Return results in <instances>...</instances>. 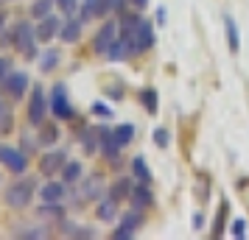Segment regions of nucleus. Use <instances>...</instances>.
<instances>
[{"label": "nucleus", "mask_w": 249, "mask_h": 240, "mask_svg": "<svg viewBox=\"0 0 249 240\" xmlns=\"http://www.w3.org/2000/svg\"><path fill=\"white\" fill-rule=\"evenodd\" d=\"M6 204L12 207V209H25V207L31 204V198H34V182L31 179H17L6 187Z\"/></svg>", "instance_id": "1"}, {"label": "nucleus", "mask_w": 249, "mask_h": 240, "mask_svg": "<svg viewBox=\"0 0 249 240\" xmlns=\"http://www.w3.org/2000/svg\"><path fill=\"white\" fill-rule=\"evenodd\" d=\"M36 28L31 23H20L14 25V48H17V53H23L25 59H36Z\"/></svg>", "instance_id": "2"}, {"label": "nucleus", "mask_w": 249, "mask_h": 240, "mask_svg": "<svg viewBox=\"0 0 249 240\" xmlns=\"http://www.w3.org/2000/svg\"><path fill=\"white\" fill-rule=\"evenodd\" d=\"M48 106H51V101L45 98V90H42L39 84L31 87V98H28V123H31L34 128H39L42 123H45Z\"/></svg>", "instance_id": "3"}, {"label": "nucleus", "mask_w": 249, "mask_h": 240, "mask_svg": "<svg viewBox=\"0 0 249 240\" xmlns=\"http://www.w3.org/2000/svg\"><path fill=\"white\" fill-rule=\"evenodd\" d=\"M28 87H31V79H28V73H23V70L12 73L9 79H6L3 84H0L3 95H6V98H12V101H20V98H25Z\"/></svg>", "instance_id": "4"}, {"label": "nucleus", "mask_w": 249, "mask_h": 240, "mask_svg": "<svg viewBox=\"0 0 249 240\" xmlns=\"http://www.w3.org/2000/svg\"><path fill=\"white\" fill-rule=\"evenodd\" d=\"M118 31H121V25L115 23V20H107V23L98 28V34L92 39V50H95V56H107V50L112 48V42L118 39Z\"/></svg>", "instance_id": "5"}, {"label": "nucleus", "mask_w": 249, "mask_h": 240, "mask_svg": "<svg viewBox=\"0 0 249 240\" xmlns=\"http://www.w3.org/2000/svg\"><path fill=\"white\" fill-rule=\"evenodd\" d=\"M0 165L12 173H25V168H28V154L20 148H12V145H0Z\"/></svg>", "instance_id": "6"}, {"label": "nucleus", "mask_w": 249, "mask_h": 240, "mask_svg": "<svg viewBox=\"0 0 249 240\" xmlns=\"http://www.w3.org/2000/svg\"><path fill=\"white\" fill-rule=\"evenodd\" d=\"M51 112H53V117H59V120H70V117H73V106H70V101H68L65 84H53V92H51Z\"/></svg>", "instance_id": "7"}, {"label": "nucleus", "mask_w": 249, "mask_h": 240, "mask_svg": "<svg viewBox=\"0 0 249 240\" xmlns=\"http://www.w3.org/2000/svg\"><path fill=\"white\" fill-rule=\"evenodd\" d=\"M129 201H132V207L135 209H148V207L154 204V193H151V187H148V182H135L132 184V193H129Z\"/></svg>", "instance_id": "8"}, {"label": "nucleus", "mask_w": 249, "mask_h": 240, "mask_svg": "<svg viewBox=\"0 0 249 240\" xmlns=\"http://www.w3.org/2000/svg\"><path fill=\"white\" fill-rule=\"evenodd\" d=\"M65 162H68V154H65L62 148L48 151L45 157L39 160V173H42V176H53V173H59L62 168H65Z\"/></svg>", "instance_id": "9"}, {"label": "nucleus", "mask_w": 249, "mask_h": 240, "mask_svg": "<svg viewBox=\"0 0 249 240\" xmlns=\"http://www.w3.org/2000/svg\"><path fill=\"white\" fill-rule=\"evenodd\" d=\"M59 31H62V20H59L56 14H48L36 25V39L39 42H51L53 36H59Z\"/></svg>", "instance_id": "10"}, {"label": "nucleus", "mask_w": 249, "mask_h": 240, "mask_svg": "<svg viewBox=\"0 0 249 240\" xmlns=\"http://www.w3.org/2000/svg\"><path fill=\"white\" fill-rule=\"evenodd\" d=\"M143 224V212L140 209H135V212H129V215L124 218V224L112 232L115 240H126V238H135V229Z\"/></svg>", "instance_id": "11"}, {"label": "nucleus", "mask_w": 249, "mask_h": 240, "mask_svg": "<svg viewBox=\"0 0 249 240\" xmlns=\"http://www.w3.org/2000/svg\"><path fill=\"white\" fill-rule=\"evenodd\" d=\"M81 28H84V23H81L79 17H70L68 23H62L59 39H62V42H68V45H73V42H79V39H81Z\"/></svg>", "instance_id": "12"}, {"label": "nucleus", "mask_w": 249, "mask_h": 240, "mask_svg": "<svg viewBox=\"0 0 249 240\" xmlns=\"http://www.w3.org/2000/svg\"><path fill=\"white\" fill-rule=\"evenodd\" d=\"M65 193H68V184H65V182H48L45 187H39V198H42V201H48V204H56V201H62V198H65Z\"/></svg>", "instance_id": "13"}, {"label": "nucleus", "mask_w": 249, "mask_h": 240, "mask_svg": "<svg viewBox=\"0 0 249 240\" xmlns=\"http://www.w3.org/2000/svg\"><path fill=\"white\" fill-rule=\"evenodd\" d=\"M36 143L39 145H45V148H51V145H56L59 143V128H56V123H42L39 126V134H36Z\"/></svg>", "instance_id": "14"}, {"label": "nucleus", "mask_w": 249, "mask_h": 240, "mask_svg": "<svg viewBox=\"0 0 249 240\" xmlns=\"http://www.w3.org/2000/svg\"><path fill=\"white\" fill-rule=\"evenodd\" d=\"M126 56H132V50H129V45H126L124 36H118L112 42V48L107 50V59H112V62H124Z\"/></svg>", "instance_id": "15"}, {"label": "nucleus", "mask_w": 249, "mask_h": 240, "mask_svg": "<svg viewBox=\"0 0 249 240\" xmlns=\"http://www.w3.org/2000/svg\"><path fill=\"white\" fill-rule=\"evenodd\" d=\"M95 215H98V221H107V224L115 221V215H118V201H115L112 195L104 198L101 204H98V212H95Z\"/></svg>", "instance_id": "16"}, {"label": "nucleus", "mask_w": 249, "mask_h": 240, "mask_svg": "<svg viewBox=\"0 0 249 240\" xmlns=\"http://www.w3.org/2000/svg\"><path fill=\"white\" fill-rule=\"evenodd\" d=\"M112 134H115V140H118V145L126 148V145L135 140V126H132V123H121V126L112 128Z\"/></svg>", "instance_id": "17"}, {"label": "nucleus", "mask_w": 249, "mask_h": 240, "mask_svg": "<svg viewBox=\"0 0 249 240\" xmlns=\"http://www.w3.org/2000/svg\"><path fill=\"white\" fill-rule=\"evenodd\" d=\"M132 179H118V182L112 184V187H109V195H112L115 201H118V204H121V201H124V198H129V193H132Z\"/></svg>", "instance_id": "18"}, {"label": "nucleus", "mask_w": 249, "mask_h": 240, "mask_svg": "<svg viewBox=\"0 0 249 240\" xmlns=\"http://www.w3.org/2000/svg\"><path fill=\"white\" fill-rule=\"evenodd\" d=\"M81 162H65V168H62V182L65 184H76L81 179Z\"/></svg>", "instance_id": "19"}, {"label": "nucleus", "mask_w": 249, "mask_h": 240, "mask_svg": "<svg viewBox=\"0 0 249 240\" xmlns=\"http://www.w3.org/2000/svg\"><path fill=\"white\" fill-rule=\"evenodd\" d=\"M81 148H84V154L98 151V128H84L81 131Z\"/></svg>", "instance_id": "20"}, {"label": "nucleus", "mask_w": 249, "mask_h": 240, "mask_svg": "<svg viewBox=\"0 0 249 240\" xmlns=\"http://www.w3.org/2000/svg\"><path fill=\"white\" fill-rule=\"evenodd\" d=\"M92 17H101V6H98V0H84L81 12H79V20L81 23H90Z\"/></svg>", "instance_id": "21"}, {"label": "nucleus", "mask_w": 249, "mask_h": 240, "mask_svg": "<svg viewBox=\"0 0 249 240\" xmlns=\"http://www.w3.org/2000/svg\"><path fill=\"white\" fill-rule=\"evenodd\" d=\"M132 176H135L137 182L151 184V171L146 168V160H143V157H135V160H132Z\"/></svg>", "instance_id": "22"}, {"label": "nucleus", "mask_w": 249, "mask_h": 240, "mask_svg": "<svg viewBox=\"0 0 249 240\" xmlns=\"http://www.w3.org/2000/svg\"><path fill=\"white\" fill-rule=\"evenodd\" d=\"M101 195V176H90L81 187V198H98Z\"/></svg>", "instance_id": "23"}, {"label": "nucleus", "mask_w": 249, "mask_h": 240, "mask_svg": "<svg viewBox=\"0 0 249 240\" xmlns=\"http://www.w3.org/2000/svg\"><path fill=\"white\" fill-rule=\"evenodd\" d=\"M59 64V50H53V48H48L45 53L39 56V70L42 73H51V70Z\"/></svg>", "instance_id": "24"}, {"label": "nucleus", "mask_w": 249, "mask_h": 240, "mask_svg": "<svg viewBox=\"0 0 249 240\" xmlns=\"http://www.w3.org/2000/svg\"><path fill=\"white\" fill-rule=\"evenodd\" d=\"M56 6V0H34V6H31V17L34 20H42L51 14V9Z\"/></svg>", "instance_id": "25"}, {"label": "nucleus", "mask_w": 249, "mask_h": 240, "mask_svg": "<svg viewBox=\"0 0 249 240\" xmlns=\"http://www.w3.org/2000/svg\"><path fill=\"white\" fill-rule=\"evenodd\" d=\"M140 101H143L148 114H157V90H143L140 92Z\"/></svg>", "instance_id": "26"}, {"label": "nucleus", "mask_w": 249, "mask_h": 240, "mask_svg": "<svg viewBox=\"0 0 249 240\" xmlns=\"http://www.w3.org/2000/svg\"><path fill=\"white\" fill-rule=\"evenodd\" d=\"M224 23H227V34H230V50H232V53H238V28H235V20L227 14Z\"/></svg>", "instance_id": "27"}, {"label": "nucleus", "mask_w": 249, "mask_h": 240, "mask_svg": "<svg viewBox=\"0 0 249 240\" xmlns=\"http://www.w3.org/2000/svg\"><path fill=\"white\" fill-rule=\"evenodd\" d=\"M227 201H221V207H218V218H215V226H213V238H221V226H224L227 221Z\"/></svg>", "instance_id": "28"}, {"label": "nucleus", "mask_w": 249, "mask_h": 240, "mask_svg": "<svg viewBox=\"0 0 249 240\" xmlns=\"http://www.w3.org/2000/svg\"><path fill=\"white\" fill-rule=\"evenodd\" d=\"M12 73H14V62H12L9 56H0V84L9 79Z\"/></svg>", "instance_id": "29"}, {"label": "nucleus", "mask_w": 249, "mask_h": 240, "mask_svg": "<svg viewBox=\"0 0 249 240\" xmlns=\"http://www.w3.org/2000/svg\"><path fill=\"white\" fill-rule=\"evenodd\" d=\"M56 9H62L65 17H73V12L79 9V0H56Z\"/></svg>", "instance_id": "30"}, {"label": "nucleus", "mask_w": 249, "mask_h": 240, "mask_svg": "<svg viewBox=\"0 0 249 240\" xmlns=\"http://www.w3.org/2000/svg\"><path fill=\"white\" fill-rule=\"evenodd\" d=\"M154 143H157L160 148H165V145L171 143V134H168V128H157V131H154Z\"/></svg>", "instance_id": "31"}, {"label": "nucleus", "mask_w": 249, "mask_h": 240, "mask_svg": "<svg viewBox=\"0 0 249 240\" xmlns=\"http://www.w3.org/2000/svg\"><path fill=\"white\" fill-rule=\"evenodd\" d=\"M17 238H45V229H23L17 232Z\"/></svg>", "instance_id": "32"}, {"label": "nucleus", "mask_w": 249, "mask_h": 240, "mask_svg": "<svg viewBox=\"0 0 249 240\" xmlns=\"http://www.w3.org/2000/svg\"><path fill=\"white\" fill-rule=\"evenodd\" d=\"M92 112L104 114V117H112V109H109V106H104V103H95V106H92Z\"/></svg>", "instance_id": "33"}, {"label": "nucleus", "mask_w": 249, "mask_h": 240, "mask_svg": "<svg viewBox=\"0 0 249 240\" xmlns=\"http://www.w3.org/2000/svg\"><path fill=\"white\" fill-rule=\"evenodd\" d=\"M244 229H247V224H244V221H235V224H232V235H235V238H244V235H247Z\"/></svg>", "instance_id": "34"}, {"label": "nucleus", "mask_w": 249, "mask_h": 240, "mask_svg": "<svg viewBox=\"0 0 249 240\" xmlns=\"http://www.w3.org/2000/svg\"><path fill=\"white\" fill-rule=\"evenodd\" d=\"M3 31H6V12L0 9V34H3Z\"/></svg>", "instance_id": "35"}, {"label": "nucleus", "mask_w": 249, "mask_h": 240, "mask_svg": "<svg viewBox=\"0 0 249 240\" xmlns=\"http://www.w3.org/2000/svg\"><path fill=\"white\" fill-rule=\"evenodd\" d=\"M132 6H135V9H146L148 0H132Z\"/></svg>", "instance_id": "36"}, {"label": "nucleus", "mask_w": 249, "mask_h": 240, "mask_svg": "<svg viewBox=\"0 0 249 240\" xmlns=\"http://www.w3.org/2000/svg\"><path fill=\"white\" fill-rule=\"evenodd\" d=\"M3 114H6V103H3V95H0V120H3Z\"/></svg>", "instance_id": "37"}]
</instances>
